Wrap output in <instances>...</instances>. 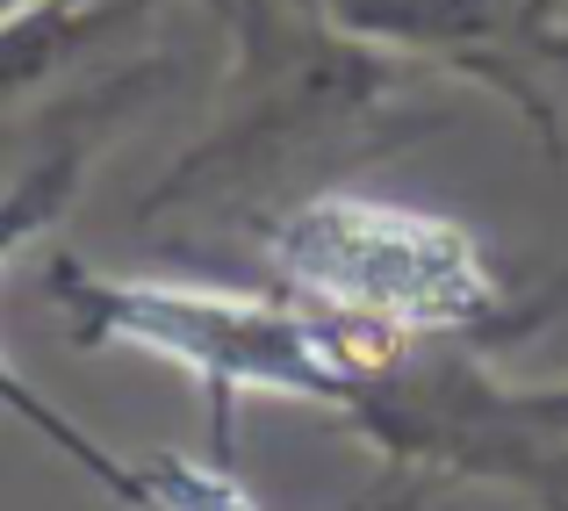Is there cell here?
Returning a JSON list of instances; mask_svg holds the SVG:
<instances>
[{
  "instance_id": "1",
  "label": "cell",
  "mask_w": 568,
  "mask_h": 511,
  "mask_svg": "<svg viewBox=\"0 0 568 511\" xmlns=\"http://www.w3.org/2000/svg\"><path fill=\"white\" fill-rule=\"evenodd\" d=\"M231 14V80L216 123L144 194V217H237L260 231L274 209L332 188L338 167L432 130L417 58L332 14V0H216Z\"/></svg>"
},
{
  "instance_id": "2",
  "label": "cell",
  "mask_w": 568,
  "mask_h": 511,
  "mask_svg": "<svg viewBox=\"0 0 568 511\" xmlns=\"http://www.w3.org/2000/svg\"><path fill=\"white\" fill-rule=\"evenodd\" d=\"M58 324L80 353H144L202 382L216 403V454L231 461V418L245 397L310 403V411L353 418L361 382L388 339L332 324L303 310L295 295H252V289H209V281H123L101 267L58 252L43 267Z\"/></svg>"
},
{
  "instance_id": "3",
  "label": "cell",
  "mask_w": 568,
  "mask_h": 511,
  "mask_svg": "<svg viewBox=\"0 0 568 511\" xmlns=\"http://www.w3.org/2000/svg\"><path fill=\"white\" fill-rule=\"evenodd\" d=\"M260 252L281 295L375 339L489 345L526 324L518 289L497 274L468 223L382 202V194H303L260 223Z\"/></svg>"
},
{
  "instance_id": "4",
  "label": "cell",
  "mask_w": 568,
  "mask_h": 511,
  "mask_svg": "<svg viewBox=\"0 0 568 511\" xmlns=\"http://www.w3.org/2000/svg\"><path fill=\"white\" fill-rule=\"evenodd\" d=\"M332 14L432 72L489 87L540 130L547 152L568 159L555 94L568 87V0H332Z\"/></svg>"
},
{
  "instance_id": "5",
  "label": "cell",
  "mask_w": 568,
  "mask_h": 511,
  "mask_svg": "<svg viewBox=\"0 0 568 511\" xmlns=\"http://www.w3.org/2000/svg\"><path fill=\"white\" fill-rule=\"evenodd\" d=\"M80 173H87V138H65V144H51V152L37 159L14 188H0V274H8V260L29 246L37 231H51L58 217L72 209V194H80ZM0 411L8 418H22L37 440H51L58 454L72 461V469L87 475V483H101L115 504L130 511V498H138V461H123V454H109V447L94 440V432H80L72 418H58L51 403L37 397V389L22 382V374L0 360Z\"/></svg>"
},
{
  "instance_id": "6",
  "label": "cell",
  "mask_w": 568,
  "mask_h": 511,
  "mask_svg": "<svg viewBox=\"0 0 568 511\" xmlns=\"http://www.w3.org/2000/svg\"><path fill=\"white\" fill-rule=\"evenodd\" d=\"M130 511H260L252 490L231 475V461H187V454H144Z\"/></svg>"
},
{
  "instance_id": "7",
  "label": "cell",
  "mask_w": 568,
  "mask_h": 511,
  "mask_svg": "<svg viewBox=\"0 0 568 511\" xmlns=\"http://www.w3.org/2000/svg\"><path fill=\"white\" fill-rule=\"evenodd\" d=\"M511 490H526L540 511H568V432L540 425V440H532L526 461L511 469Z\"/></svg>"
},
{
  "instance_id": "8",
  "label": "cell",
  "mask_w": 568,
  "mask_h": 511,
  "mask_svg": "<svg viewBox=\"0 0 568 511\" xmlns=\"http://www.w3.org/2000/svg\"><path fill=\"white\" fill-rule=\"evenodd\" d=\"M518 403H526L540 425L568 432V382H532V389H518Z\"/></svg>"
},
{
  "instance_id": "9",
  "label": "cell",
  "mask_w": 568,
  "mask_h": 511,
  "mask_svg": "<svg viewBox=\"0 0 568 511\" xmlns=\"http://www.w3.org/2000/svg\"><path fill=\"white\" fill-rule=\"evenodd\" d=\"M29 8H37V0H0V29H8L14 14H29Z\"/></svg>"
}]
</instances>
